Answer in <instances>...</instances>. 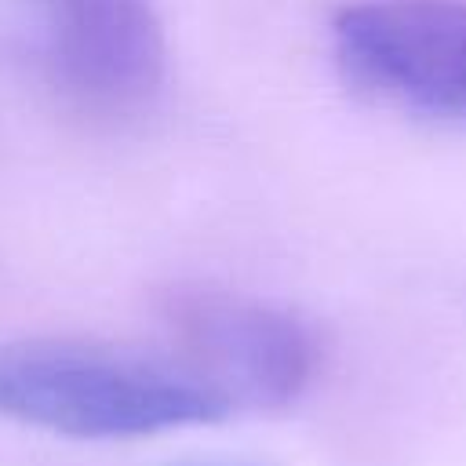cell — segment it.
I'll use <instances>...</instances> for the list:
<instances>
[{"instance_id": "obj_3", "label": "cell", "mask_w": 466, "mask_h": 466, "mask_svg": "<svg viewBox=\"0 0 466 466\" xmlns=\"http://www.w3.org/2000/svg\"><path fill=\"white\" fill-rule=\"evenodd\" d=\"M175 360L233 411L288 408L317 375L320 346L295 313L215 288H178L160 306Z\"/></svg>"}, {"instance_id": "obj_5", "label": "cell", "mask_w": 466, "mask_h": 466, "mask_svg": "<svg viewBox=\"0 0 466 466\" xmlns=\"http://www.w3.org/2000/svg\"><path fill=\"white\" fill-rule=\"evenodd\" d=\"M167 466H255V462H240V459H178Z\"/></svg>"}, {"instance_id": "obj_2", "label": "cell", "mask_w": 466, "mask_h": 466, "mask_svg": "<svg viewBox=\"0 0 466 466\" xmlns=\"http://www.w3.org/2000/svg\"><path fill=\"white\" fill-rule=\"evenodd\" d=\"M33 66L55 98L120 124L142 116L167 76V36L149 0H18Z\"/></svg>"}, {"instance_id": "obj_1", "label": "cell", "mask_w": 466, "mask_h": 466, "mask_svg": "<svg viewBox=\"0 0 466 466\" xmlns=\"http://www.w3.org/2000/svg\"><path fill=\"white\" fill-rule=\"evenodd\" d=\"M233 408L175 357L76 339L0 346V419L76 441H131L211 426Z\"/></svg>"}, {"instance_id": "obj_4", "label": "cell", "mask_w": 466, "mask_h": 466, "mask_svg": "<svg viewBox=\"0 0 466 466\" xmlns=\"http://www.w3.org/2000/svg\"><path fill=\"white\" fill-rule=\"evenodd\" d=\"M342 76L371 102L466 124V0H360L331 22Z\"/></svg>"}]
</instances>
